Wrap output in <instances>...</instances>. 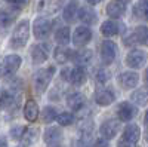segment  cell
<instances>
[{
	"instance_id": "ac0fdd59",
	"label": "cell",
	"mask_w": 148,
	"mask_h": 147,
	"mask_svg": "<svg viewBox=\"0 0 148 147\" xmlns=\"http://www.w3.org/2000/svg\"><path fill=\"white\" fill-rule=\"evenodd\" d=\"M79 3H77V0H71V2L64 8V12H62V17L67 22H73L74 19H76V17L79 15Z\"/></svg>"
},
{
	"instance_id": "83f0119b",
	"label": "cell",
	"mask_w": 148,
	"mask_h": 147,
	"mask_svg": "<svg viewBox=\"0 0 148 147\" xmlns=\"http://www.w3.org/2000/svg\"><path fill=\"white\" fill-rule=\"evenodd\" d=\"M43 122L45 124H51V122H53V120H56V117H58V112H56V108L55 107H45V110H43Z\"/></svg>"
},
{
	"instance_id": "6da1fadb",
	"label": "cell",
	"mask_w": 148,
	"mask_h": 147,
	"mask_svg": "<svg viewBox=\"0 0 148 147\" xmlns=\"http://www.w3.org/2000/svg\"><path fill=\"white\" fill-rule=\"evenodd\" d=\"M30 37V22L27 19H22L16 24V27L14 28L10 37V46L14 49H19L22 46H25Z\"/></svg>"
},
{
	"instance_id": "f1b7e54d",
	"label": "cell",
	"mask_w": 148,
	"mask_h": 147,
	"mask_svg": "<svg viewBox=\"0 0 148 147\" xmlns=\"http://www.w3.org/2000/svg\"><path fill=\"white\" fill-rule=\"evenodd\" d=\"M56 122H58L61 126H68V125L74 124V115L73 113H68V112H62V113L58 115Z\"/></svg>"
},
{
	"instance_id": "52a82bcc",
	"label": "cell",
	"mask_w": 148,
	"mask_h": 147,
	"mask_svg": "<svg viewBox=\"0 0 148 147\" xmlns=\"http://www.w3.org/2000/svg\"><path fill=\"white\" fill-rule=\"evenodd\" d=\"M148 39V27L145 26H139L135 28L127 37L125 39V45L127 46H133V45H139V43H147Z\"/></svg>"
},
{
	"instance_id": "f35d334b",
	"label": "cell",
	"mask_w": 148,
	"mask_h": 147,
	"mask_svg": "<svg viewBox=\"0 0 148 147\" xmlns=\"http://www.w3.org/2000/svg\"><path fill=\"white\" fill-rule=\"evenodd\" d=\"M2 147H8V143H6V138L2 137Z\"/></svg>"
},
{
	"instance_id": "5bb4252c",
	"label": "cell",
	"mask_w": 148,
	"mask_h": 147,
	"mask_svg": "<svg viewBox=\"0 0 148 147\" xmlns=\"http://www.w3.org/2000/svg\"><path fill=\"white\" fill-rule=\"evenodd\" d=\"M125 12H126V6L121 2H119V0H113V2H110L107 5V14L113 19L121 18L123 15H125Z\"/></svg>"
},
{
	"instance_id": "836d02e7",
	"label": "cell",
	"mask_w": 148,
	"mask_h": 147,
	"mask_svg": "<svg viewBox=\"0 0 148 147\" xmlns=\"http://www.w3.org/2000/svg\"><path fill=\"white\" fill-rule=\"evenodd\" d=\"M34 140H36V131L34 129H27L25 134H24V137H22V141L25 144H31Z\"/></svg>"
},
{
	"instance_id": "ee69618b",
	"label": "cell",
	"mask_w": 148,
	"mask_h": 147,
	"mask_svg": "<svg viewBox=\"0 0 148 147\" xmlns=\"http://www.w3.org/2000/svg\"><path fill=\"white\" fill-rule=\"evenodd\" d=\"M145 45H148V39H147V43H145Z\"/></svg>"
},
{
	"instance_id": "603a6c76",
	"label": "cell",
	"mask_w": 148,
	"mask_h": 147,
	"mask_svg": "<svg viewBox=\"0 0 148 147\" xmlns=\"http://www.w3.org/2000/svg\"><path fill=\"white\" fill-rule=\"evenodd\" d=\"M101 33L107 37H113V36L119 34L120 33V26L116 22V21H104L101 24Z\"/></svg>"
},
{
	"instance_id": "9a60e30c",
	"label": "cell",
	"mask_w": 148,
	"mask_h": 147,
	"mask_svg": "<svg viewBox=\"0 0 148 147\" xmlns=\"http://www.w3.org/2000/svg\"><path fill=\"white\" fill-rule=\"evenodd\" d=\"M47 45H36L31 49V59L34 64H43L47 59Z\"/></svg>"
},
{
	"instance_id": "f546056e",
	"label": "cell",
	"mask_w": 148,
	"mask_h": 147,
	"mask_svg": "<svg viewBox=\"0 0 148 147\" xmlns=\"http://www.w3.org/2000/svg\"><path fill=\"white\" fill-rule=\"evenodd\" d=\"M15 101H16V97L14 94H10L5 89L2 91V107L3 108H10Z\"/></svg>"
},
{
	"instance_id": "e0dca14e",
	"label": "cell",
	"mask_w": 148,
	"mask_h": 147,
	"mask_svg": "<svg viewBox=\"0 0 148 147\" xmlns=\"http://www.w3.org/2000/svg\"><path fill=\"white\" fill-rule=\"evenodd\" d=\"M84 104V95L80 94V92H71L67 95V106L74 110V112H77L80 110Z\"/></svg>"
},
{
	"instance_id": "7a4b0ae2",
	"label": "cell",
	"mask_w": 148,
	"mask_h": 147,
	"mask_svg": "<svg viewBox=\"0 0 148 147\" xmlns=\"http://www.w3.org/2000/svg\"><path fill=\"white\" fill-rule=\"evenodd\" d=\"M55 73V67H47V68H40L34 73L33 76V83H34V89L37 94H43L49 83L52 80V76Z\"/></svg>"
},
{
	"instance_id": "9c48e42d",
	"label": "cell",
	"mask_w": 148,
	"mask_h": 147,
	"mask_svg": "<svg viewBox=\"0 0 148 147\" xmlns=\"http://www.w3.org/2000/svg\"><path fill=\"white\" fill-rule=\"evenodd\" d=\"M43 140L45 143L49 146V147H59L64 141V134L59 128L56 126H51L45 131V135H43Z\"/></svg>"
},
{
	"instance_id": "30bf717a",
	"label": "cell",
	"mask_w": 148,
	"mask_h": 147,
	"mask_svg": "<svg viewBox=\"0 0 148 147\" xmlns=\"http://www.w3.org/2000/svg\"><path fill=\"white\" fill-rule=\"evenodd\" d=\"M92 39V31L89 27H86V26H80L77 27L76 30H74V34H73V43L82 48L84 45H88L89 40Z\"/></svg>"
},
{
	"instance_id": "7402d4cb",
	"label": "cell",
	"mask_w": 148,
	"mask_h": 147,
	"mask_svg": "<svg viewBox=\"0 0 148 147\" xmlns=\"http://www.w3.org/2000/svg\"><path fill=\"white\" fill-rule=\"evenodd\" d=\"M24 116L28 122H34L37 117H39V106L34 100H28L24 106Z\"/></svg>"
},
{
	"instance_id": "ffe728a7",
	"label": "cell",
	"mask_w": 148,
	"mask_h": 147,
	"mask_svg": "<svg viewBox=\"0 0 148 147\" xmlns=\"http://www.w3.org/2000/svg\"><path fill=\"white\" fill-rule=\"evenodd\" d=\"M133 17L136 19L148 21V0H138L133 6Z\"/></svg>"
},
{
	"instance_id": "2e32d148",
	"label": "cell",
	"mask_w": 148,
	"mask_h": 147,
	"mask_svg": "<svg viewBox=\"0 0 148 147\" xmlns=\"http://www.w3.org/2000/svg\"><path fill=\"white\" fill-rule=\"evenodd\" d=\"M79 18H80L82 22L88 24V26H90V24H95V22L98 21L96 12H95L93 8H90V6H83V8H80V10H79Z\"/></svg>"
},
{
	"instance_id": "7bdbcfd3",
	"label": "cell",
	"mask_w": 148,
	"mask_h": 147,
	"mask_svg": "<svg viewBox=\"0 0 148 147\" xmlns=\"http://www.w3.org/2000/svg\"><path fill=\"white\" fill-rule=\"evenodd\" d=\"M147 140H148V131H147Z\"/></svg>"
},
{
	"instance_id": "484cf974",
	"label": "cell",
	"mask_w": 148,
	"mask_h": 147,
	"mask_svg": "<svg viewBox=\"0 0 148 147\" xmlns=\"http://www.w3.org/2000/svg\"><path fill=\"white\" fill-rule=\"evenodd\" d=\"M70 37H71V34H70V28L68 27H61L58 28V31L55 33V40L58 45L61 46H65L70 43Z\"/></svg>"
},
{
	"instance_id": "74e56055",
	"label": "cell",
	"mask_w": 148,
	"mask_h": 147,
	"mask_svg": "<svg viewBox=\"0 0 148 147\" xmlns=\"http://www.w3.org/2000/svg\"><path fill=\"white\" fill-rule=\"evenodd\" d=\"M101 0H88V3L89 5H96V3H99Z\"/></svg>"
},
{
	"instance_id": "ba28073f",
	"label": "cell",
	"mask_w": 148,
	"mask_h": 147,
	"mask_svg": "<svg viewBox=\"0 0 148 147\" xmlns=\"http://www.w3.org/2000/svg\"><path fill=\"white\" fill-rule=\"evenodd\" d=\"M51 30H52V22H51V19H47V18H45V17H40V18H37V19L34 21V28H33V31H34L36 39H39V40L46 39L47 36H49V33H51Z\"/></svg>"
},
{
	"instance_id": "5b68a950",
	"label": "cell",
	"mask_w": 148,
	"mask_h": 147,
	"mask_svg": "<svg viewBox=\"0 0 148 147\" xmlns=\"http://www.w3.org/2000/svg\"><path fill=\"white\" fill-rule=\"evenodd\" d=\"M147 58H148V55L144 49H133L126 57V64L130 68H141L145 66Z\"/></svg>"
},
{
	"instance_id": "ab89813d",
	"label": "cell",
	"mask_w": 148,
	"mask_h": 147,
	"mask_svg": "<svg viewBox=\"0 0 148 147\" xmlns=\"http://www.w3.org/2000/svg\"><path fill=\"white\" fill-rule=\"evenodd\" d=\"M145 125H147V126H148V112H147V113H145Z\"/></svg>"
},
{
	"instance_id": "3957f363",
	"label": "cell",
	"mask_w": 148,
	"mask_h": 147,
	"mask_svg": "<svg viewBox=\"0 0 148 147\" xmlns=\"http://www.w3.org/2000/svg\"><path fill=\"white\" fill-rule=\"evenodd\" d=\"M139 137H141L139 126L135 125V124H129L125 128V131H123V137L119 143V147H133L138 143Z\"/></svg>"
},
{
	"instance_id": "8992f818",
	"label": "cell",
	"mask_w": 148,
	"mask_h": 147,
	"mask_svg": "<svg viewBox=\"0 0 148 147\" xmlns=\"http://www.w3.org/2000/svg\"><path fill=\"white\" fill-rule=\"evenodd\" d=\"M117 57V45L111 40H104L101 43V59L105 66L113 64Z\"/></svg>"
},
{
	"instance_id": "8fae6325",
	"label": "cell",
	"mask_w": 148,
	"mask_h": 147,
	"mask_svg": "<svg viewBox=\"0 0 148 147\" xmlns=\"http://www.w3.org/2000/svg\"><path fill=\"white\" fill-rule=\"evenodd\" d=\"M119 131H120V122L116 120V119H108V120H105L104 124L101 125V128H99L101 135H102V138H105V140L114 138V137L117 135Z\"/></svg>"
},
{
	"instance_id": "44dd1931",
	"label": "cell",
	"mask_w": 148,
	"mask_h": 147,
	"mask_svg": "<svg viewBox=\"0 0 148 147\" xmlns=\"http://www.w3.org/2000/svg\"><path fill=\"white\" fill-rule=\"evenodd\" d=\"M114 100H116L114 94L110 89H99L95 94V103L99 104V106H110Z\"/></svg>"
},
{
	"instance_id": "7c38bea8",
	"label": "cell",
	"mask_w": 148,
	"mask_h": 147,
	"mask_svg": "<svg viewBox=\"0 0 148 147\" xmlns=\"http://www.w3.org/2000/svg\"><path fill=\"white\" fill-rule=\"evenodd\" d=\"M136 112H138L136 107L129 101H123L117 107V116H119V120H121V122L132 120L135 116H136Z\"/></svg>"
},
{
	"instance_id": "4316f807",
	"label": "cell",
	"mask_w": 148,
	"mask_h": 147,
	"mask_svg": "<svg viewBox=\"0 0 148 147\" xmlns=\"http://www.w3.org/2000/svg\"><path fill=\"white\" fill-rule=\"evenodd\" d=\"M73 85H76V86H80L86 82V71L82 68V67H76L73 68L71 71V80H70Z\"/></svg>"
},
{
	"instance_id": "1f68e13d",
	"label": "cell",
	"mask_w": 148,
	"mask_h": 147,
	"mask_svg": "<svg viewBox=\"0 0 148 147\" xmlns=\"http://www.w3.org/2000/svg\"><path fill=\"white\" fill-rule=\"evenodd\" d=\"M25 128L24 126H14V128H10V135L12 138H15V140H19L24 137V134H25Z\"/></svg>"
},
{
	"instance_id": "b9f144b4",
	"label": "cell",
	"mask_w": 148,
	"mask_h": 147,
	"mask_svg": "<svg viewBox=\"0 0 148 147\" xmlns=\"http://www.w3.org/2000/svg\"><path fill=\"white\" fill-rule=\"evenodd\" d=\"M119 2H121L123 5H126V3H129V2H130V0H119Z\"/></svg>"
},
{
	"instance_id": "e575fe53",
	"label": "cell",
	"mask_w": 148,
	"mask_h": 147,
	"mask_svg": "<svg viewBox=\"0 0 148 147\" xmlns=\"http://www.w3.org/2000/svg\"><path fill=\"white\" fill-rule=\"evenodd\" d=\"M71 71L73 70H70V68H64L62 71H61V76H62L64 80H68V82L71 80Z\"/></svg>"
},
{
	"instance_id": "277c9868",
	"label": "cell",
	"mask_w": 148,
	"mask_h": 147,
	"mask_svg": "<svg viewBox=\"0 0 148 147\" xmlns=\"http://www.w3.org/2000/svg\"><path fill=\"white\" fill-rule=\"evenodd\" d=\"M21 67V58L18 55H6L2 61V76L12 77Z\"/></svg>"
},
{
	"instance_id": "d590c367",
	"label": "cell",
	"mask_w": 148,
	"mask_h": 147,
	"mask_svg": "<svg viewBox=\"0 0 148 147\" xmlns=\"http://www.w3.org/2000/svg\"><path fill=\"white\" fill-rule=\"evenodd\" d=\"M95 147H110V144H108V141L105 138H99V140H96Z\"/></svg>"
},
{
	"instance_id": "cb8c5ba5",
	"label": "cell",
	"mask_w": 148,
	"mask_h": 147,
	"mask_svg": "<svg viewBox=\"0 0 148 147\" xmlns=\"http://www.w3.org/2000/svg\"><path fill=\"white\" fill-rule=\"evenodd\" d=\"M93 58V54L90 49H83L80 52H76V57H74V63L77 64V67H84L88 66Z\"/></svg>"
},
{
	"instance_id": "8d00e7d4",
	"label": "cell",
	"mask_w": 148,
	"mask_h": 147,
	"mask_svg": "<svg viewBox=\"0 0 148 147\" xmlns=\"http://www.w3.org/2000/svg\"><path fill=\"white\" fill-rule=\"evenodd\" d=\"M9 3H14V5H25L27 3V0H9Z\"/></svg>"
},
{
	"instance_id": "4dcf8cb0",
	"label": "cell",
	"mask_w": 148,
	"mask_h": 147,
	"mask_svg": "<svg viewBox=\"0 0 148 147\" xmlns=\"http://www.w3.org/2000/svg\"><path fill=\"white\" fill-rule=\"evenodd\" d=\"M95 80H96L98 83H101V85L107 83V82L110 80V73H108L105 68L96 70V73H95Z\"/></svg>"
},
{
	"instance_id": "4fadbf2b",
	"label": "cell",
	"mask_w": 148,
	"mask_h": 147,
	"mask_svg": "<svg viewBox=\"0 0 148 147\" xmlns=\"http://www.w3.org/2000/svg\"><path fill=\"white\" fill-rule=\"evenodd\" d=\"M119 82L123 89H133L136 88V85L139 82V75L136 71H125L120 75Z\"/></svg>"
},
{
	"instance_id": "d4e9b609",
	"label": "cell",
	"mask_w": 148,
	"mask_h": 147,
	"mask_svg": "<svg viewBox=\"0 0 148 147\" xmlns=\"http://www.w3.org/2000/svg\"><path fill=\"white\" fill-rule=\"evenodd\" d=\"M132 101L135 104H138V106H145L148 104V88H139L136 89L133 94H132Z\"/></svg>"
},
{
	"instance_id": "d6986e66",
	"label": "cell",
	"mask_w": 148,
	"mask_h": 147,
	"mask_svg": "<svg viewBox=\"0 0 148 147\" xmlns=\"http://www.w3.org/2000/svg\"><path fill=\"white\" fill-rule=\"evenodd\" d=\"M53 57H55V61H56L58 64H67L71 58L74 59L76 54H74V51H71V49H65V48H56V49H55V54H53Z\"/></svg>"
},
{
	"instance_id": "d6a6232c",
	"label": "cell",
	"mask_w": 148,
	"mask_h": 147,
	"mask_svg": "<svg viewBox=\"0 0 148 147\" xmlns=\"http://www.w3.org/2000/svg\"><path fill=\"white\" fill-rule=\"evenodd\" d=\"M14 19H15V15H14V14H10V12L8 14L6 10L2 12V26H3V27H8Z\"/></svg>"
},
{
	"instance_id": "60d3db41",
	"label": "cell",
	"mask_w": 148,
	"mask_h": 147,
	"mask_svg": "<svg viewBox=\"0 0 148 147\" xmlns=\"http://www.w3.org/2000/svg\"><path fill=\"white\" fill-rule=\"evenodd\" d=\"M145 82L148 83V68H147V71H145Z\"/></svg>"
}]
</instances>
